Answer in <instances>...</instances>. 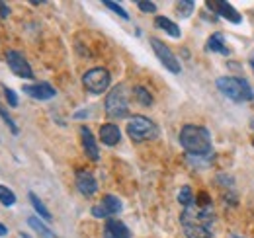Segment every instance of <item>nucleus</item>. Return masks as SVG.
I'll return each mask as SVG.
<instances>
[{
    "label": "nucleus",
    "instance_id": "obj_1",
    "mask_svg": "<svg viewBox=\"0 0 254 238\" xmlns=\"http://www.w3.org/2000/svg\"><path fill=\"white\" fill-rule=\"evenodd\" d=\"M213 209L197 207L195 203L186 207L180 215V225L186 238H213Z\"/></svg>",
    "mask_w": 254,
    "mask_h": 238
},
{
    "label": "nucleus",
    "instance_id": "obj_2",
    "mask_svg": "<svg viewBox=\"0 0 254 238\" xmlns=\"http://www.w3.org/2000/svg\"><path fill=\"white\" fill-rule=\"evenodd\" d=\"M180 145L190 156H209L213 154L211 135L201 125H184L180 129Z\"/></svg>",
    "mask_w": 254,
    "mask_h": 238
},
{
    "label": "nucleus",
    "instance_id": "obj_3",
    "mask_svg": "<svg viewBox=\"0 0 254 238\" xmlns=\"http://www.w3.org/2000/svg\"><path fill=\"white\" fill-rule=\"evenodd\" d=\"M215 86L223 96H227L229 100H233L237 104L254 100V92L251 88V84L241 76H221V78H217Z\"/></svg>",
    "mask_w": 254,
    "mask_h": 238
},
{
    "label": "nucleus",
    "instance_id": "obj_4",
    "mask_svg": "<svg viewBox=\"0 0 254 238\" xmlns=\"http://www.w3.org/2000/svg\"><path fill=\"white\" fill-rule=\"evenodd\" d=\"M127 135L135 143H145L159 137V127L155 121H151L145 116H133L127 121Z\"/></svg>",
    "mask_w": 254,
    "mask_h": 238
},
{
    "label": "nucleus",
    "instance_id": "obj_5",
    "mask_svg": "<svg viewBox=\"0 0 254 238\" xmlns=\"http://www.w3.org/2000/svg\"><path fill=\"white\" fill-rule=\"evenodd\" d=\"M106 114L108 118L124 119L129 116V98L126 84H118L106 96Z\"/></svg>",
    "mask_w": 254,
    "mask_h": 238
},
{
    "label": "nucleus",
    "instance_id": "obj_6",
    "mask_svg": "<svg viewBox=\"0 0 254 238\" xmlns=\"http://www.w3.org/2000/svg\"><path fill=\"white\" fill-rule=\"evenodd\" d=\"M110 82H112V76L104 66L90 68L82 76V84L90 94H104L106 90L110 88Z\"/></svg>",
    "mask_w": 254,
    "mask_h": 238
},
{
    "label": "nucleus",
    "instance_id": "obj_7",
    "mask_svg": "<svg viewBox=\"0 0 254 238\" xmlns=\"http://www.w3.org/2000/svg\"><path fill=\"white\" fill-rule=\"evenodd\" d=\"M151 47H153L157 59L162 62V66H164L166 70H170L172 74H178V72L182 70V68H180V62L176 59V55L170 51V47H168L166 43H162L157 37H151Z\"/></svg>",
    "mask_w": 254,
    "mask_h": 238
},
{
    "label": "nucleus",
    "instance_id": "obj_8",
    "mask_svg": "<svg viewBox=\"0 0 254 238\" xmlns=\"http://www.w3.org/2000/svg\"><path fill=\"white\" fill-rule=\"evenodd\" d=\"M6 62L10 66V70L20 76V78H33V70L30 66V62L26 60V57L20 51H6Z\"/></svg>",
    "mask_w": 254,
    "mask_h": 238
},
{
    "label": "nucleus",
    "instance_id": "obj_9",
    "mask_svg": "<svg viewBox=\"0 0 254 238\" xmlns=\"http://www.w3.org/2000/svg\"><path fill=\"white\" fill-rule=\"evenodd\" d=\"M205 6H207L211 12H215L217 16L229 20L231 24H241V22H243V16L233 8V4H229V2H225V0H207Z\"/></svg>",
    "mask_w": 254,
    "mask_h": 238
},
{
    "label": "nucleus",
    "instance_id": "obj_10",
    "mask_svg": "<svg viewBox=\"0 0 254 238\" xmlns=\"http://www.w3.org/2000/svg\"><path fill=\"white\" fill-rule=\"evenodd\" d=\"M122 201L116 197V195H112V193H108V195H104V199H102V203L100 205H94L92 207V215H94L96 219H108V217H112V215H118L120 211H122Z\"/></svg>",
    "mask_w": 254,
    "mask_h": 238
},
{
    "label": "nucleus",
    "instance_id": "obj_11",
    "mask_svg": "<svg viewBox=\"0 0 254 238\" xmlns=\"http://www.w3.org/2000/svg\"><path fill=\"white\" fill-rule=\"evenodd\" d=\"M74 183L78 187V191L86 197H92L98 191V181H96L94 174L88 170H76L74 172Z\"/></svg>",
    "mask_w": 254,
    "mask_h": 238
},
{
    "label": "nucleus",
    "instance_id": "obj_12",
    "mask_svg": "<svg viewBox=\"0 0 254 238\" xmlns=\"http://www.w3.org/2000/svg\"><path fill=\"white\" fill-rule=\"evenodd\" d=\"M24 94H28L30 98L33 100H51V98H55L57 96V90L53 88L49 82H35V84H28V86H24Z\"/></svg>",
    "mask_w": 254,
    "mask_h": 238
},
{
    "label": "nucleus",
    "instance_id": "obj_13",
    "mask_svg": "<svg viewBox=\"0 0 254 238\" xmlns=\"http://www.w3.org/2000/svg\"><path fill=\"white\" fill-rule=\"evenodd\" d=\"M80 139H82V147H84V152L90 160H100V149H98V143H96L94 135L88 127H80Z\"/></svg>",
    "mask_w": 254,
    "mask_h": 238
},
{
    "label": "nucleus",
    "instance_id": "obj_14",
    "mask_svg": "<svg viewBox=\"0 0 254 238\" xmlns=\"http://www.w3.org/2000/svg\"><path fill=\"white\" fill-rule=\"evenodd\" d=\"M100 141L108 147H116L122 141V131L116 123H104L100 127Z\"/></svg>",
    "mask_w": 254,
    "mask_h": 238
},
{
    "label": "nucleus",
    "instance_id": "obj_15",
    "mask_svg": "<svg viewBox=\"0 0 254 238\" xmlns=\"http://www.w3.org/2000/svg\"><path fill=\"white\" fill-rule=\"evenodd\" d=\"M104 231H106V233H110L112 238H131L129 229H127L122 221H118V219H108V223H106V229H104Z\"/></svg>",
    "mask_w": 254,
    "mask_h": 238
},
{
    "label": "nucleus",
    "instance_id": "obj_16",
    "mask_svg": "<svg viewBox=\"0 0 254 238\" xmlns=\"http://www.w3.org/2000/svg\"><path fill=\"white\" fill-rule=\"evenodd\" d=\"M207 51H213V53H221V55H231V49L225 45V37H223V33H213V35H209V39H207Z\"/></svg>",
    "mask_w": 254,
    "mask_h": 238
},
{
    "label": "nucleus",
    "instance_id": "obj_17",
    "mask_svg": "<svg viewBox=\"0 0 254 238\" xmlns=\"http://www.w3.org/2000/svg\"><path fill=\"white\" fill-rule=\"evenodd\" d=\"M155 26L159 28V30H164L170 37H180V28H178V24H174L172 20H168L166 16H157L155 18Z\"/></svg>",
    "mask_w": 254,
    "mask_h": 238
},
{
    "label": "nucleus",
    "instance_id": "obj_18",
    "mask_svg": "<svg viewBox=\"0 0 254 238\" xmlns=\"http://www.w3.org/2000/svg\"><path fill=\"white\" fill-rule=\"evenodd\" d=\"M28 225L32 227L37 235H41V238H57L55 237V233H53L41 219H37V217H30V219H28Z\"/></svg>",
    "mask_w": 254,
    "mask_h": 238
},
{
    "label": "nucleus",
    "instance_id": "obj_19",
    "mask_svg": "<svg viewBox=\"0 0 254 238\" xmlns=\"http://www.w3.org/2000/svg\"><path fill=\"white\" fill-rule=\"evenodd\" d=\"M133 96H135V100L141 104V106H153V96H151V92L145 88V86H135L133 88Z\"/></svg>",
    "mask_w": 254,
    "mask_h": 238
},
{
    "label": "nucleus",
    "instance_id": "obj_20",
    "mask_svg": "<svg viewBox=\"0 0 254 238\" xmlns=\"http://www.w3.org/2000/svg\"><path fill=\"white\" fill-rule=\"evenodd\" d=\"M30 201H32V205H33V209L37 211V215L41 217V219H45V221H51L53 217H51V213L47 211V207L43 205V201L33 193V191H30Z\"/></svg>",
    "mask_w": 254,
    "mask_h": 238
},
{
    "label": "nucleus",
    "instance_id": "obj_21",
    "mask_svg": "<svg viewBox=\"0 0 254 238\" xmlns=\"http://www.w3.org/2000/svg\"><path fill=\"white\" fill-rule=\"evenodd\" d=\"M178 201L184 205V209L195 203V195H193V191H191L190 185H184V187L178 191Z\"/></svg>",
    "mask_w": 254,
    "mask_h": 238
},
{
    "label": "nucleus",
    "instance_id": "obj_22",
    "mask_svg": "<svg viewBox=\"0 0 254 238\" xmlns=\"http://www.w3.org/2000/svg\"><path fill=\"white\" fill-rule=\"evenodd\" d=\"M0 203L4 207H12L16 203V193L6 185H0Z\"/></svg>",
    "mask_w": 254,
    "mask_h": 238
},
{
    "label": "nucleus",
    "instance_id": "obj_23",
    "mask_svg": "<svg viewBox=\"0 0 254 238\" xmlns=\"http://www.w3.org/2000/svg\"><path fill=\"white\" fill-rule=\"evenodd\" d=\"M193 2L191 0H182V2H178L176 4V12H178V16L180 18H188L191 12H193Z\"/></svg>",
    "mask_w": 254,
    "mask_h": 238
},
{
    "label": "nucleus",
    "instance_id": "obj_24",
    "mask_svg": "<svg viewBox=\"0 0 254 238\" xmlns=\"http://www.w3.org/2000/svg\"><path fill=\"white\" fill-rule=\"evenodd\" d=\"M0 118H2V121H4L6 125H8V129L12 131V135H18V133H20V129H18V125L14 123V119L10 118V114H8V112H6L4 108H2V104H0Z\"/></svg>",
    "mask_w": 254,
    "mask_h": 238
},
{
    "label": "nucleus",
    "instance_id": "obj_25",
    "mask_svg": "<svg viewBox=\"0 0 254 238\" xmlns=\"http://www.w3.org/2000/svg\"><path fill=\"white\" fill-rule=\"evenodd\" d=\"M104 6H106V8H110L112 12H116L118 16H122L124 20H129V14H127L126 10L122 8V4H118V2H112V0H104Z\"/></svg>",
    "mask_w": 254,
    "mask_h": 238
},
{
    "label": "nucleus",
    "instance_id": "obj_26",
    "mask_svg": "<svg viewBox=\"0 0 254 238\" xmlns=\"http://www.w3.org/2000/svg\"><path fill=\"white\" fill-rule=\"evenodd\" d=\"M2 90H4V96H6L8 106H10V108H16V106H18V94H16L12 88H6V86H4Z\"/></svg>",
    "mask_w": 254,
    "mask_h": 238
},
{
    "label": "nucleus",
    "instance_id": "obj_27",
    "mask_svg": "<svg viewBox=\"0 0 254 238\" xmlns=\"http://www.w3.org/2000/svg\"><path fill=\"white\" fill-rule=\"evenodd\" d=\"M195 203H197V207H211V197L205 191H199L195 197Z\"/></svg>",
    "mask_w": 254,
    "mask_h": 238
},
{
    "label": "nucleus",
    "instance_id": "obj_28",
    "mask_svg": "<svg viewBox=\"0 0 254 238\" xmlns=\"http://www.w3.org/2000/svg\"><path fill=\"white\" fill-rule=\"evenodd\" d=\"M137 6L143 10V12H149V14H153V12H157V4L155 2H145V0H137Z\"/></svg>",
    "mask_w": 254,
    "mask_h": 238
},
{
    "label": "nucleus",
    "instance_id": "obj_29",
    "mask_svg": "<svg viewBox=\"0 0 254 238\" xmlns=\"http://www.w3.org/2000/svg\"><path fill=\"white\" fill-rule=\"evenodd\" d=\"M0 16L2 18H8L10 16V6L6 2H0Z\"/></svg>",
    "mask_w": 254,
    "mask_h": 238
},
{
    "label": "nucleus",
    "instance_id": "obj_30",
    "mask_svg": "<svg viewBox=\"0 0 254 238\" xmlns=\"http://www.w3.org/2000/svg\"><path fill=\"white\" fill-rule=\"evenodd\" d=\"M6 235H8V229H6V227L0 223V237H6Z\"/></svg>",
    "mask_w": 254,
    "mask_h": 238
},
{
    "label": "nucleus",
    "instance_id": "obj_31",
    "mask_svg": "<svg viewBox=\"0 0 254 238\" xmlns=\"http://www.w3.org/2000/svg\"><path fill=\"white\" fill-rule=\"evenodd\" d=\"M20 237H22V238H30V237H28V235H24V233H22V235H20Z\"/></svg>",
    "mask_w": 254,
    "mask_h": 238
},
{
    "label": "nucleus",
    "instance_id": "obj_32",
    "mask_svg": "<svg viewBox=\"0 0 254 238\" xmlns=\"http://www.w3.org/2000/svg\"><path fill=\"white\" fill-rule=\"evenodd\" d=\"M251 127H253V129H254V119H253V121H251Z\"/></svg>",
    "mask_w": 254,
    "mask_h": 238
},
{
    "label": "nucleus",
    "instance_id": "obj_33",
    "mask_svg": "<svg viewBox=\"0 0 254 238\" xmlns=\"http://www.w3.org/2000/svg\"><path fill=\"white\" fill-rule=\"evenodd\" d=\"M251 62H253V68H254V59H253V60H251Z\"/></svg>",
    "mask_w": 254,
    "mask_h": 238
},
{
    "label": "nucleus",
    "instance_id": "obj_34",
    "mask_svg": "<svg viewBox=\"0 0 254 238\" xmlns=\"http://www.w3.org/2000/svg\"><path fill=\"white\" fill-rule=\"evenodd\" d=\"M233 238H241V237H233Z\"/></svg>",
    "mask_w": 254,
    "mask_h": 238
},
{
    "label": "nucleus",
    "instance_id": "obj_35",
    "mask_svg": "<svg viewBox=\"0 0 254 238\" xmlns=\"http://www.w3.org/2000/svg\"><path fill=\"white\" fill-rule=\"evenodd\" d=\"M253 145H254V141H253Z\"/></svg>",
    "mask_w": 254,
    "mask_h": 238
}]
</instances>
